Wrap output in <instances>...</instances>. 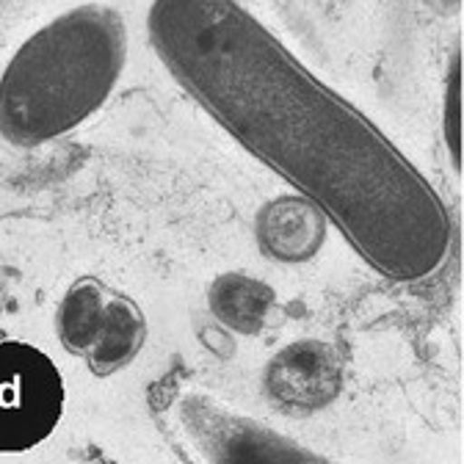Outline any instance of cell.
Masks as SVG:
<instances>
[{
    "instance_id": "obj_1",
    "label": "cell",
    "mask_w": 464,
    "mask_h": 464,
    "mask_svg": "<svg viewBox=\"0 0 464 464\" xmlns=\"http://www.w3.org/2000/svg\"><path fill=\"white\" fill-rule=\"evenodd\" d=\"M147 36L174 83L376 274L412 285L445 266L453 224L426 174L244 4L152 0Z\"/></svg>"
},
{
    "instance_id": "obj_2",
    "label": "cell",
    "mask_w": 464,
    "mask_h": 464,
    "mask_svg": "<svg viewBox=\"0 0 464 464\" xmlns=\"http://www.w3.org/2000/svg\"><path fill=\"white\" fill-rule=\"evenodd\" d=\"M128 64V25L102 4L67 9L34 31L0 72V136L42 147L108 102Z\"/></svg>"
},
{
    "instance_id": "obj_3",
    "label": "cell",
    "mask_w": 464,
    "mask_h": 464,
    "mask_svg": "<svg viewBox=\"0 0 464 464\" xmlns=\"http://www.w3.org/2000/svg\"><path fill=\"white\" fill-rule=\"evenodd\" d=\"M58 340L97 376L125 371L147 340L144 313L97 276H81L58 304Z\"/></svg>"
},
{
    "instance_id": "obj_4",
    "label": "cell",
    "mask_w": 464,
    "mask_h": 464,
    "mask_svg": "<svg viewBox=\"0 0 464 464\" xmlns=\"http://www.w3.org/2000/svg\"><path fill=\"white\" fill-rule=\"evenodd\" d=\"M64 379L39 348L0 343V453H23L44 442L64 415Z\"/></svg>"
},
{
    "instance_id": "obj_5",
    "label": "cell",
    "mask_w": 464,
    "mask_h": 464,
    "mask_svg": "<svg viewBox=\"0 0 464 464\" xmlns=\"http://www.w3.org/2000/svg\"><path fill=\"white\" fill-rule=\"evenodd\" d=\"M178 415L197 450L210 461H318L294 440L202 395L183 398Z\"/></svg>"
},
{
    "instance_id": "obj_6",
    "label": "cell",
    "mask_w": 464,
    "mask_h": 464,
    "mask_svg": "<svg viewBox=\"0 0 464 464\" xmlns=\"http://www.w3.org/2000/svg\"><path fill=\"white\" fill-rule=\"evenodd\" d=\"M268 398L282 412L310 415L329 406L343 384V365L337 352L324 340H294L266 368L263 376Z\"/></svg>"
},
{
    "instance_id": "obj_7",
    "label": "cell",
    "mask_w": 464,
    "mask_h": 464,
    "mask_svg": "<svg viewBox=\"0 0 464 464\" xmlns=\"http://www.w3.org/2000/svg\"><path fill=\"white\" fill-rule=\"evenodd\" d=\"M326 216L304 197H279L260 210V249L279 263H302L318 255L326 238Z\"/></svg>"
},
{
    "instance_id": "obj_8",
    "label": "cell",
    "mask_w": 464,
    "mask_h": 464,
    "mask_svg": "<svg viewBox=\"0 0 464 464\" xmlns=\"http://www.w3.org/2000/svg\"><path fill=\"white\" fill-rule=\"evenodd\" d=\"M210 313L229 329L255 334L274 307V290L249 274H221L210 285Z\"/></svg>"
},
{
    "instance_id": "obj_9",
    "label": "cell",
    "mask_w": 464,
    "mask_h": 464,
    "mask_svg": "<svg viewBox=\"0 0 464 464\" xmlns=\"http://www.w3.org/2000/svg\"><path fill=\"white\" fill-rule=\"evenodd\" d=\"M442 136L450 150V160L459 169V152H461V83H459V55H453L448 86H445V102H442Z\"/></svg>"
}]
</instances>
